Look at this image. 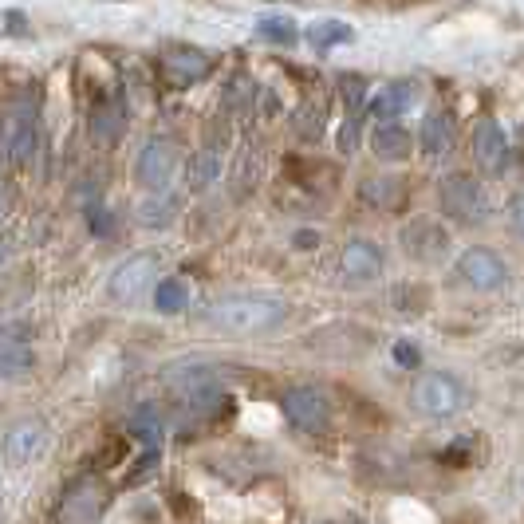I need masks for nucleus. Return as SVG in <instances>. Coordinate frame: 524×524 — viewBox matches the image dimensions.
<instances>
[{
  "instance_id": "1",
  "label": "nucleus",
  "mask_w": 524,
  "mask_h": 524,
  "mask_svg": "<svg viewBox=\"0 0 524 524\" xmlns=\"http://www.w3.org/2000/svg\"><path fill=\"white\" fill-rule=\"evenodd\" d=\"M288 320V304L276 296H225L201 312V324L225 335H261Z\"/></svg>"
},
{
  "instance_id": "2",
  "label": "nucleus",
  "mask_w": 524,
  "mask_h": 524,
  "mask_svg": "<svg viewBox=\"0 0 524 524\" xmlns=\"http://www.w3.org/2000/svg\"><path fill=\"white\" fill-rule=\"evenodd\" d=\"M410 402H414V410L426 414V418H454V414L465 410L469 394H465V383L454 379V375H446V371H426V375H418V383L410 387Z\"/></svg>"
},
{
  "instance_id": "3",
  "label": "nucleus",
  "mask_w": 524,
  "mask_h": 524,
  "mask_svg": "<svg viewBox=\"0 0 524 524\" xmlns=\"http://www.w3.org/2000/svg\"><path fill=\"white\" fill-rule=\"evenodd\" d=\"M438 201H442V213L454 217L458 225H481V221L489 217V197L481 190V182L469 178V174H450V178H442Z\"/></svg>"
},
{
  "instance_id": "4",
  "label": "nucleus",
  "mask_w": 524,
  "mask_h": 524,
  "mask_svg": "<svg viewBox=\"0 0 524 524\" xmlns=\"http://www.w3.org/2000/svg\"><path fill=\"white\" fill-rule=\"evenodd\" d=\"M158 280V253L154 249H142V253H131L127 261L115 264V272L107 276V296L115 304H134L138 296H146Z\"/></svg>"
},
{
  "instance_id": "5",
  "label": "nucleus",
  "mask_w": 524,
  "mask_h": 524,
  "mask_svg": "<svg viewBox=\"0 0 524 524\" xmlns=\"http://www.w3.org/2000/svg\"><path fill=\"white\" fill-rule=\"evenodd\" d=\"M398 241H402V253H406L410 261H422V264L446 261V253H450V233H446L434 217H414V221H406Z\"/></svg>"
},
{
  "instance_id": "6",
  "label": "nucleus",
  "mask_w": 524,
  "mask_h": 524,
  "mask_svg": "<svg viewBox=\"0 0 524 524\" xmlns=\"http://www.w3.org/2000/svg\"><path fill=\"white\" fill-rule=\"evenodd\" d=\"M458 276L473 292H501L509 284V264L501 261V253L473 245L458 257Z\"/></svg>"
},
{
  "instance_id": "7",
  "label": "nucleus",
  "mask_w": 524,
  "mask_h": 524,
  "mask_svg": "<svg viewBox=\"0 0 524 524\" xmlns=\"http://www.w3.org/2000/svg\"><path fill=\"white\" fill-rule=\"evenodd\" d=\"M178 174V146L170 138H150L134 158V178L146 190H166Z\"/></svg>"
},
{
  "instance_id": "8",
  "label": "nucleus",
  "mask_w": 524,
  "mask_h": 524,
  "mask_svg": "<svg viewBox=\"0 0 524 524\" xmlns=\"http://www.w3.org/2000/svg\"><path fill=\"white\" fill-rule=\"evenodd\" d=\"M280 406H284V418H288L296 430H308V434L328 430L331 402L324 391H316V387H292V391L280 398Z\"/></svg>"
},
{
  "instance_id": "9",
  "label": "nucleus",
  "mask_w": 524,
  "mask_h": 524,
  "mask_svg": "<svg viewBox=\"0 0 524 524\" xmlns=\"http://www.w3.org/2000/svg\"><path fill=\"white\" fill-rule=\"evenodd\" d=\"M32 371V335L24 324H0V383H16Z\"/></svg>"
},
{
  "instance_id": "10",
  "label": "nucleus",
  "mask_w": 524,
  "mask_h": 524,
  "mask_svg": "<svg viewBox=\"0 0 524 524\" xmlns=\"http://www.w3.org/2000/svg\"><path fill=\"white\" fill-rule=\"evenodd\" d=\"M473 162L485 178H497L509 166V138L493 119H481L477 131H473Z\"/></svg>"
},
{
  "instance_id": "11",
  "label": "nucleus",
  "mask_w": 524,
  "mask_h": 524,
  "mask_svg": "<svg viewBox=\"0 0 524 524\" xmlns=\"http://www.w3.org/2000/svg\"><path fill=\"white\" fill-rule=\"evenodd\" d=\"M48 450V426L40 418H20L8 434H4V458L12 465H28Z\"/></svg>"
},
{
  "instance_id": "12",
  "label": "nucleus",
  "mask_w": 524,
  "mask_h": 524,
  "mask_svg": "<svg viewBox=\"0 0 524 524\" xmlns=\"http://www.w3.org/2000/svg\"><path fill=\"white\" fill-rule=\"evenodd\" d=\"M339 272L347 284H371L383 276V249L375 241H347L339 253Z\"/></svg>"
},
{
  "instance_id": "13",
  "label": "nucleus",
  "mask_w": 524,
  "mask_h": 524,
  "mask_svg": "<svg viewBox=\"0 0 524 524\" xmlns=\"http://www.w3.org/2000/svg\"><path fill=\"white\" fill-rule=\"evenodd\" d=\"M209 56L205 52H197V48H170L166 56H162V75H166V83L170 87H194L201 83L205 75H209Z\"/></svg>"
},
{
  "instance_id": "14",
  "label": "nucleus",
  "mask_w": 524,
  "mask_h": 524,
  "mask_svg": "<svg viewBox=\"0 0 524 524\" xmlns=\"http://www.w3.org/2000/svg\"><path fill=\"white\" fill-rule=\"evenodd\" d=\"M4 150L16 166H28L32 154H36V115L28 107H16L8 115V138H4Z\"/></svg>"
},
{
  "instance_id": "15",
  "label": "nucleus",
  "mask_w": 524,
  "mask_h": 524,
  "mask_svg": "<svg viewBox=\"0 0 524 524\" xmlns=\"http://www.w3.org/2000/svg\"><path fill=\"white\" fill-rule=\"evenodd\" d=\"M414 103H418V87H414L410 79H394V83H387V87L371 99V111H375L383 123H398Z\"/></svg>"
},
{
  "instance_id": "16",
  "label": "nucleus",
  "mask_w": 524,
  "mask_h": 524,
  "mask_svg": "<svg viewBox=\"0 0 524 524\" xmlns=\"http://www.w3.org/2000/svg\"><path fill=\"white\" fill-rule=\"evenodd\" d=\"M127 127V107H123V99H103L95 111H91V138L95 142H103V146H111L119 134Z\"/></svg>"
},
{
  "instance_id": "17",
  "label": "nucleus",
  "mask_w": 524,
  "mask_h": 524,
  "mask_svg": "<svg viewBox=\"0 0 524 524\" xmlns=\"http://www.w3.org/2000/svg\"><path fill=\"white\" fill-rule=\"evenodd\" d=\"M418 142H422V154H430V158H446V154L454 150V123H450V115H442V111L426 115V119H422V134H418Z\"/></svg>"
},
{
  "instance_id": "18",
  "label": "nucleus",
  "mask_w": 524,
  "mask_h": 524,
  "mask_svg": "<svg viewBox=\"0 0 524 524\" xmlns=\"http://www.w3.org/2000/svg\"><path fill=\"white\" fill-rule=\"evenodd\" d=\"M371 150L383 162H406L410 150H414V138L402 131L398 123H383V127H375V134H371Z\"/></svg>"
},
{
  "instance_id": "19",
  "label": "nucleus",
  "mask_w": 524,
  "mask_h": 524,
  "mask_svg": "<svg viewBox=\"0 0 524 524\" xmlns=\"http://www.w3.org/2000/svg\"><path fill=\"white\" fill-rule=\"evenodd\" d=\"M178 217V197L166 194V190H150V197L138 205V221L146 225V229H162V225H170Z\"/></svg>"
},
{
  "instance_id": "20",
  "label": "nucleus",
  "mask_w": 524,
  "mask_h": 524,
  "mask_svg": "<svg viewBox=\"0 0 524 524\" xmlns=\"http://www.w3.org/2000/svg\"><path fill=\"white\" fill-rule=\"evenodd\" d=\"M154 308H158L162 316H178V312H186V308H190V284L178 280V276L158 280V288H154Z\"/></svg>"
},
{
  "instance_id": "21",
  "label": "nucleus",
  "mask_w": 524,
  "mask_h": 524,
  "mask_svg": "<svg viewBox=\"0 0 524 524\" xmlns=\"http://www.w3.org/2000/svg\"><path fill=\"white\" fill-rule=\"evenodd\" d=\"M217 178H221V154L213 150V146H205V150H197L194 158H190V190H209V186H217Z\"/></svg>"
},
{
  "instance_id": "22",
  "label": "nucleus",
  "mask_w": 524,
  "mask_h": 524,
  "mask_svg": "<svg viewBox=\"0 0 524 524\" xmlns=\"http://www.w3.org/2000/svg\"><path fill=\"white\" fill-rule=\"evenodd\" d=\"M359 197H363L367 205H375V209H394V205H402L406 186H402L398 178H371V182H363Z\"/></svg>"
},
{
  "instance_id": "23",
  "label": "nucleus",
  "mask_w": 524,
  "mask_h": 524,
  "mask_svg": "<svg viewBox=\"0 0 524 524\" xmlns=\"http://www.w3.org/2000/svg\"><path fill=\"white\" fill-rule=\"evenodd\" d=\"M308 44L324 56V52L339 48V44H351V28H347L343 20H316V24L308 28Z\"/></svg>"
},
{
  "instance_id": "24",
  "label": "nucleus",
  "mask_w": 524,
  "mask_h": 524,
  "mask_svg": "<svg viewBox=\"0 0 524 524\" xmlns=\"http://www.w3.org/2000/svg\"><path fill=\"white\" fill-rule=\"evenodd\" d=\"M103 509V497H95L91 493V485H79L71 497L64 501V509H60V517H71V524H87L95 513Z\"/></svg>"
},
{
  "instance_id": "25",
  "label": "nucleus",
  "mask_w": 524,
  "mask_h": 524,
  "mask_svg": "<svg viewBox=\"0 0 524 524\" xmlns=\"http://www.w3.org/2000/svg\"><path fill=\"white\" fill-rule=\"evenodd\" d=\"M324 123H328V111L316 107V103H300L296 115H292V131L300 134V138H308V142H316L324 134Z\"/></svg>"
},
{
  "instance_id": "26",
  "label": "nucleus",
  "mask_w": 524,
  "mask_h": 524,
  "mask_svg": "<svg viewBox=\"0 0 524 524\" xmlns=\"http://www.w3.org/2000/svg\"><path fill=\"white\" fill-rule=\"evenodd\" d=\"M257 36L268 44H296V20L288 16H261L257 20Z\"/></svg>"
},
{
  "instance_id": "27",
  "label": "nucleus",
  "mask_w": 524,
  "mask_h": 524,
  "mask_svg": "<svg viewBox=\"0 0 524 524\" xmlns=\"http://www.w3.org/2000/svg\"><path fill=\"white\" fill-rule=\"evenodd\" d=\"M339 91H343L347 111H351V115H359V111H363V103H367V79L347 71V75H339Z\"/></svg>"
},
{
  "instance_id": "28",
  "label": "nucleus",
  "mask_w": 524,
  "mask_h": 524,
  "mask_svg": "<svg viewBox=\"0 0 524 524\" xmlns=\"http://www.w3.org/2000/svg\"><path fill=\"white\" fill-rule=\"evenodd\" d=\"M394 363L398 367H406V371H414V367H422V347L418 343H410V339H398L391 347Z\"/></svg>"
},
{
  "instance_id": "29",
  "label": "nucleus",
  "mask_w": 524,
  "mask_h": 524,
  "mask_svg": "<svg viewBox=\"0 0 524 524\" xmlns=\"http://www.w3.org/2000/svg\"><path fill=\"white\" fill-rule=\"evenodd\" d=\"M355 142H359V119L351 115V119L343 123V134H339V150H343V154H351V150H355Z\"/></svg>"
},
{
  "instance_id": "30",
  "label": "nucleus",
  "mask_w": 524,
  "mask_h": 524,
  "mask_svg": "<svg viewBox=\"0 0 524 524\" xmlns=\"http://www.w3.org/2000/svg\"><path fill=\"white\" fill-rule=\"evenodd\" d=\"M509 225H513V233L524 241V194L509 201Z\"/></svg>"
},
{
  "instance_id": "31",
  "label": "nucleus",
  "mask_w": 524,
  "mask_h": 524,
  "mask_svg": "<svg viewBox=\"0 0 524 524\" xmlns=\"http://www.w3.org/2000/svg\"><path fill=\"white\" fill-rule=\"evenodd\" d=\"M91 229H95L99 237H111V229H115V225H111V213L95 209V213H91Z\"/></svg>"
},
{
  "instance_id": "32",
  "label": "nucleus",
  "mask_w": 524,
  "mask_h": 524,
  "mask_svg": "<svg viewBox=\"0 0 524 524\" xmlns=\"http://www.w3.org/2000/svg\"><path fill=\"white\" fill-rule=\"evenodd\" d=\"M8 257H12V245H8V241H4V237H0V268H4V264H8Z\"/></svg>"
},
{
  "instance_id": "33",
  "label": "nucleus",
  "mask_w": 524,
  "mask_h": 524,
  "mask_svg": "<svg viewBox=\"0 0 524 524\" xmlns=\"http://www.w3.org/2000/svg\"><path fill=\"white\" fill-rule=\"evenodd\" d=\"M8 213V197H4V190H0V217Z\"/></svg>"
},
{
  "instance_id": "34",
  "label": "nucleus",
  "mask_w": 524,
  "mask_h": 524,
  "mask_svg": "<svg viewBox=\"0 0 524 524\" xmlns=\"http://www.w3.org/2000/svg\"><path fill=\"white\" fill-rule=\"evenodd\" d=\"M0 524H8V517H4V509H0Z\"/></svg>"
}]
</instances>
